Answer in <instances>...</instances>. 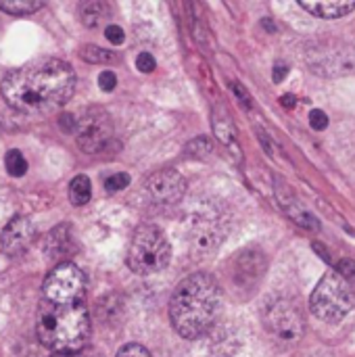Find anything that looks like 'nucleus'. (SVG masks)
<instances>
[{"instance_id": "obj_25", "label": "nucleus", "mask_w": 355, "mask_h": 357, "mask_svg": "<svg viewBox=\"0 0 355 357\" xmlns=\"http://www.w3.org/2000/svg\"><path fill=\"white\" fill-rule=\"evenodd\" d=\"M115 84H117V77H115V73L113 71H103L100 75H98V86L105 90V92H111L113 88H115Z\"/></svg>"}, {"instance_id": "obj_29", "label": "nucleus", "mask_w": 355, "mask_h": 357, "mask_svg": "<svg viewBox=\"0 0 355 357\" xmlns=\"http://www.w3.org/2000/svg\"><path fill=\"white\" fill-rule=\"evenodd\" d=\"M287 73H289V67L285 63H276V67H274V82L280 84L287 77Z\"/></svg>"}, {"instance_id": "obj_23", "label": "nucleus", "mask_w": 355, "mask_h": 357, "mask_svg": "<svg viewBox=\"0 0 355 357\" xmlns=\"http://www.w3.org/2000/svg\"><path fill=\"white\" fill-rule=\"evenodd\" d=\"M349 284L354 282L355 284V261H352V259H341L339 261V270H337Z\"/></svg>"}, {"instance_id": "obj_7", "label": "nucleus", "mask_w": 355, "mask_h": 357, "mask_svg": "<svg viewBox=\"0 0 355 357\" xmlns=\"http://www.w3.org/2000/svg\"><path fill=\"white\" fill-rule=\"evenodd\" d=\"M77 144L84 153H100L111 136H113V121L109 113L100 107H90L77 117V128H75Z\"/></svg>"}, {"instance_id": "obj_13", "label": "nucleus", "mask_w": 355, "mask_h": 357, "mask_svg": "<svg viewBox=\"0 0 355 357\" xmlns=\"http://www.w3.org/2000/svg\"><path fill=\"white\" fill-rule=\"evenodd\" d=\"M264 266H266V261L259 253L247 251L236 259V276L243 278L247 284H251L264 274Z\"/></svg>"}, {"instance_id": "obj_20", "label": "nucleus", "mask_w": 355, "mask_h": 357, "mask_svg": "<svg viewBox=\"0 0 355 357\" xmlns=\"http://www.w3.org/2000/svg\"><path fill=\"white\" fill-rule=\"evenodd\" d=\"M213 128H216L218 138H220L224 144H232V140H234V130H232V123H230L228 119H218V117H213Z\"/></svg>"}, {"instance_id": "obj_17", "label": "nucleus", "mask_w": 355, "mask_h": 357, "mask_svg": "<svg viewBox=\"0 0 355 357\" xmlns=\"http://www.w3.org/2000/svg\"><path fill=\"white\" fill-rule=\"evenodd\" d=\"M80 54H82L84 61L96 63V65H109V63H115V61H117V54H115L113 50H105V48L92 46V44L84 46V48L80 50Z\"/></svg>"}, {"instance_id": "obj_28", "label": "nucleus", "mask_w": 355, "mask_h": 357, "mask_svg": "<svg viewBox=\"0 0 355 357\" xmlns=\"http://www.w3.org/2000/svg\"><path fill=\"white\" fill-rule=\"evenodd\" d=\"M232 92L241 98V105H243L245 109H251V96H249V92H247L239 82H234V84H232Z\"/></svg>"}, {"instance_id": "obj_11", "label": "nucleus", "mask_w": 355, "mask_h": 357, "mask_svg": "<svg viewBox=\"0 0 355 357\" xmlns=\"http://www.w3.org/2000/svg\"><path fill=\"white\" fill-rule=\"evenodd\" d=\"M73 253H77V243L73 238V232H71V226L67 224H61L56 228H52L44 241V255L52 261H61L65 264L63 259L71 257Z\"/></svg>"}, {"instance_id": "obj_24", "label": "nucleus", "mask_w": 355, "mask_h": 357, "mask_svg": "<svg viewBox=\"0 0 355 357\" xmlns=\"http://www.w3.org/2000/svg\"><path fill=\"white\" fill-rule=\"evenodd\" d=\"M155 59H153V54H149V52H140L138 56H136V67L142 71V73H151L153 69H155Z\"/></svg>"}, {"instance_id": "obj_9", "label": "nucleus", "mask_w": 355, "mask_h": 357, "mask_svg": "<svg viewBox=\"0 0 355 357\" xmlns=\"http://www.w3.org/2000/svg\"><path fill=\"white\" fill-rule=\"evenodd\" d=\"M149 199L157 205H174L182 201L186 192V180L174 169H159L151 174L144 182Z\"/></svg>"}, {"instance_id": "obj_3", "label": "nucleus", "mask_w": 355, "mask_h": 357, "mask_svg": "<svg viewBox=\"0 0 355 357\" xmlns=\"http://www.w3.org/2000/svg\"><path fill=\"white\" fill-rule=\"evenodd\" d=\"M36 333L40 343L56 356L80 354L90 337V316L86 303L52 305L44 301L38 310Z\"/></svg>"}, {"instance_id": "obj_2", "label": "nucleus", "mask_w": 355, "mask_h": 357, "mask_svg": "<svg viewBox=\"0 0 355 357\" xmlns=\"http://www.w3.org/2000/svg\"><path fill=\"white\" fill-rule=\"evenodd\" d=\"M222 310V291L213 276L192 274L178 284L169 301V320L182 339H201L207 335Z\"/></svg>"}, {"instance_id": "obj_8", "label": "nucleus", "mask_w": 355, "mask_h": 357, "mask_svg": "<svg viewBox=\"0 0 355 357\" xmlns=\"http://www.w3.org/2000/svg\"><path fill=\"white\" fill-rule=\"evenodd\" d=\"M266 326L278 339L293 341L303 333V318L291 301L278 299L266 310Z\"/></svg>"}, {"instance_id": "obj_1", "label": "nucleus", "mask_w": 355, "mask_h": 357, "mask_svg": "<svg viewBox=\"0 0 355 357\" xmlns=\"http://www.w3.org/2000/svg\"><path fill=\"white\" fill-rule=\"evenodd\" d=\"M75 71L61 59H42L8 71L0 84L4 100L29 115L61 109L75 92Z\"/></svg>"}, {"instance_id": "obj_30", "label": "nucleus", "mask_w": 355, "mask_h": 357, "mask_svg": "<svg viewBox=\"0 0 355 357\" xmlns=\"http://www.w3.org/2000/svg\"><path fill=\"white\" fill-rule=\"evenodd\" d=\"M52 357H103L94 349H82L80 354H71V356H52Z\"/></svg>"}, {"instance_id": "obj_12", "label": "nucleus", "mask_w": 355, "mask_h": 357, "mask_svg": "<svg viewBox=\"0 0 355 357\" xmlns=\"http://www.w3.org/2000/svg\"><path fill=\"white\" fill-rule=\"evenodd\" d=\"M301 8H305L308 13H312L314 17H322V19H339L349 15L355 10V2H308L301 0L299 2Z\"/></svg>"}, {"instance_id": "obj_19", "label": "nucleus", "mask_w": 355, "mask_h": 357, "mask_svg": "<svg viewBox=\"0 0 355 357\" xmlns=\"http://www.w3.org/2000/svg\"><path fill=\"white\" fill-rule=\"evenodd\" d=\"M211 151H213V146H211V142L207 138H197V140L188 142V146H186V153L192 155V157H199V159L209 157Z\"/></svg>"}, {"instance_id": "obj_14", "label": "nucleus", "mask_w": 355, "mask_h": 357, "mask_svg": "<svg viewBox=\"0 0 355 357\" xmlns=\"http://www.w3.org/2000/svg\"><path fill=\"white\" fill-rule=\"evenodd\" d=\"M92 197V184H90V178L88 176H75L69 184V201L75 205V207H82L90 201Z\"/></svg>"}, {"instance_id": "obj_5", "label": "nucleus", "mask_w": 355, "mask_h": 357, "mask_svg": "<svg viewBox=\"0 0 355 357\" xmlns=\"http://www.w3.org/2000/svg\"><path fill=\"white\" fill-rule=\"evenodd\" d=\"M312 314L322 322L337 324L354 310V293L349 282L339 272H328L322 276L310 299Z\"/></svg>"}, {"instance_id": "obj_18", "label": "nucleus", "mask_w": 355, "mask_h": 357, "mask_svg": "<svg viewBox=\"0 0 355 357\" xmlns=\"http://www.w3.org/2000/svg\"><path fill=\"white\" fill-rule=\"evenodd\" d=\"M4 163H6V172H8L10 176H15V178H21V176L27 172V161H25L23 153L17 151V149H13V151L6 153Z\"/></svg>"}, {"instance_id": "obj_4", "label": "nucleus", "mask_w": 355, "mask_h": 357, "mask_svg": "<svg viewBox=\"0 0 355 357\" xmlns=\"http://www.w3.org/2000/svg\"><path fill=\"white\" fill-rule=\"evenodd\" d=\"M172 259V247L157 226H140L128 247V266L140 276L161 272Z\"/></svg>"}, {"instance_id": "obj_21", "label": "nucleus", "mask_w": 355, "mask_h": 357, "mask_svg": "<svg viewBox=\"0 0 355 357\" xmlns=\"http://www.w3.org/2000/svg\"><path fill=\"white\" fill-rule=\"evenodd\" d=\"M128 184H130V176H128V174H115V176L107 178L105 188H107L109 192H115V190H123Z\"/></svg>"}, {"instance_id": "obj_15", "label": "nucleus", "mask_w": 355, "mask_h": 357, "mask_svg": "<svg viewBox=\"0 0 355 357\" xmlns=\"http://www.w3.org/2000/svg\"><path fill=\"white\" fill-rule=\"evenodd\" d=\"M109 15V6L105 2H88L82 6V21L88 27H96L100 25Z\"/></svg>"}, {"instance_id": "obj_16", "label": "nucleus", "mask_w": 355, "mask_h": 357, "mask_svg": "<svg viewBox=\"0 0 355 357\" xmlns=\"http://www.w3.org/2000/svg\"><path fill=\"white\" fill-rule=\"evenodd\" d=\"M40 8H42V2L38 0H0V10L8 15H17V17L31 15Z\"/></svg>"}, {"instance_id": "obj_10", "label": "nucleus", "mask_w": 355, "mask_h": 357, "mask_svg": "<svg viewBox=\"0 0 355 357\" xmlns=\"http://www.w3.org/2000/svg\"><path fill=\"white\" fill-rule=\"evenodd\" d=\"M33 238H36L33 222L25 215H17L4 226L0 234V251L8 257H19L31 247Z\"/></svg>"}, {"instance_id": "obj_31", "label": "nucleus", "mask_w": 355, "mask_h": 357, "mask_svg": "<svg viewBox=\"0 0 355 357\" xmlns=\"http://www.w3.org/2000/svg\"><path fill=\"white\" fill-rule=\"evenodd\" d=\"M280 102H282V107L293 109V107H295V96H291V94H289V96H282V98H280Z\"/></svg>"}, {"instance_id": "obj_26", "label": "nucleus", "mask_w": 355, "mask_h": 357, "mask_svg": "<svg viewBox=\"0 0 355 357\" xmlns=\"http://www.w3.org/2000/svg\"><path fill=\"white\" fill-rule=\"evenodd\" d=\"M310 123H312V128L314 130H324L326 126H328V117H326V113L324 111H312L310 113Z\"/></svg>"}, {"instance_id": "obj_27", "label": "nucleus", "mask_w": 355, "mask_h": 357, "mask_svg": "<svg viewBox=\"0 0 355 357\" xmlns=\"http://www.w3.org/2000/svg\"><path fill=\"white\" fill-rule=\"evenodd\" d=\"M105 36H107V40H109L111 44H121V42L126 40L123 29H121L119 25H109V27L105 29Z\"/></svg>"}, {"instance_id": "obj_6", "label": "nucleus", "mask_w": 355, "mask_h": 357, "mask_svg": "<svg viewBox=\"0 0 355 357\" xmlns=\"http://www.w3.org/2000/svg\"><path fill=\"white\" fill-rule=\"evenodd\" d=\"M86 293V276L75 264H59L48 272L42 284L44 301L52 305H71L82 303Z\"/></svg>"}, {"instance_id": "obj_22", "label": "nucleus", "mask_w": 355, "mask_h": 357, "mask_svg": "<svg viewBox=\"0 0 355 357\" xmlns=\"http://www.w3.org/2000/svg\"><path fill=\"white\" fill-rule=\"evenodd\" d=\"M115 357H151V354L146 351V347L138 343H130V345H123Z\"/></svg>"}]
</instances>
